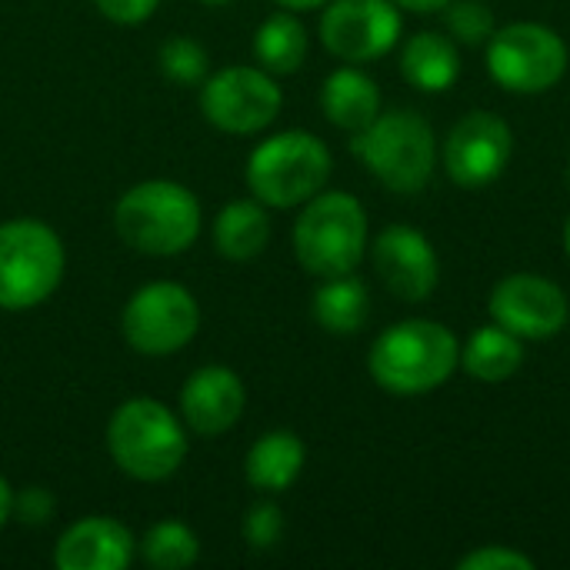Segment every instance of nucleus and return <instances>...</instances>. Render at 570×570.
<instances>
[{"instance_id": "1", "label": "nucleus", "mask_w": 570, "mask_h": 570, "mask_svg": "<svg viewBox=\"0 0 570 570\" xmlns=\"http://www.w3.org/2000/svg\"><path fill=\"white\" fill-rule=\"evenodd\" d=\"M461 364L458 337L438 321H401L371 344V377L401 397L441 387Z\"/></svg>"}, {"instance_id": "2", "label": "nucleus", "mask_w": 570, "mask_h": 570, "mask_svg": "<svg viewBox=\"0 0 570 570\" xmlns=\"http://www.w3.org/2000/svg\"><path fill=\"white\" fill-rule=\"evenodd\" d=\"M114 227L120 240L140 254L174 257L197 240L200 204L174 180H144L117 200Z\"/></svg>"}, {"instance_id": "3", "label": "nucleus", "mask_w": 570, "mask_h": 570, "mask_svg": "<svg viewBox=\"0 0 570 570\" xmlns=\"http://www.w3.org/2000/svg\"><path fill=\"white\" fill-rule=\"evenodd\" d=\"M107 451L134 481H167L187 458L180 417L150 397L124 401L107 424Z\"/></svg>"}, {"instance_id": "4", "label": "nucleus", "mask_w": 570, "mask_h": 570, "mask_svg": "<svg viewBox=\"0 0 570 570\" xmlns=\"http://www.w3.org/2000/svg\"><path fill=\"white\" fill-rule=\"evenodd\" d=\"M351 154L391 190L417 194L428 187L438 164V140L431 124L414 110L377 114V120L354 134Z\"/></svg>"}, {"instance_id": "5", "label": "nucleus", "mask_w": 570, "mask_h": 570, "mask_svg": "<svg viewBox=\"0 0 570 570\" xmlns=\"http://www.w3.org/2000/svg\"><path fill=\"white\" fill-rule=\"evenodd\" d=\"M367 250V214L344 190L314 194L294 224V254L314 277L354 274Z\"/></svg>"}, {"instance_id": "6", "label": "nucleus", "mask_w": 570, "mask_h": 570, "mask_svg": "<svg viewBox=\"0 0 570 570\" xmlns=\"http://www.w3.org/2000/svg\"><path fill=\"white\" fill-rule=\"evenodd\" d=\"M331 177V150L307 130L267 137L247 160V187L267 207L307 204Z\"/></svg>"}, {"instance_id": "7", "label": "nucleus", "mask_w": 570, "mask_h": 570, "mask_svg": "<svg viewBox=\"0 0 570 570\" xmlns=\"http://www.w3.org/2000/svg\"><path fill=\"white\" fill-rule=\"evenodd\" d=\"M63 244L43 220L0 224V311L43 304L63 277Z\"/></svg>"}, {"instance_id": "8", "label": "nucleus", "mask_w": 570, "mask_h": 570, "mask_svg": "<svg viewBox=\"0 0 570 570\" xmlns=\"http://www.w3.org/2000/svg\"><path fill=\"white\" fill-rule=\"evenodd\" d=\"M568 70V43L544 23H508L488 40V73L511 94H544Z\"/></svg>"}, {"instance_id": "9", "label": "nucleus", "mask_w": 570, "mask_h": 570, "mask_svg": "<svg viewBox=\"0 0 570 570\" xmlns=\"http://www.w3.org/2000/svg\"><path fill=\"white\" fill-rule=\"evenodd\" d=\"M200 327V307L194 294L180 284L157 281L140 287L120 317L124 341L147 357H167L177 354L194 341Z\"/></svg>"}, {"instance_id": "10", "label": "nucleus", "mask_w": 570, "mask_h": 570, "mask_svg": "<svg viewBox=\"0 0 570 570\" xmlns=\"http://www.w3.org/2000/svg\"><path fill=\"white\" fill-rule=\"evenodd\" d=\"M281 87L264 67H224L200 90L204 117L224 134H257L281 114Z\"/></svg>"}, {"instance_id": "11", "label": "nucleus", "mask_w": 570, "mask_h": 570, "mask_svg": "<svg viewBox=\"0 0 570 570\" xmlns=\"http://www.w3.org/2000/svg\"><path fill=\"white\" fill-rule=\"evenodd\" d=\"M401 37V13L394 0H334L321 17L324 47L347 60L367 63L384 57Z\"/></svg>"}, {"instance_id": "12", "label": "nucleus", "mask_w": 570, "mask_h": 570, "mask_svg": "<svg viewBox=\"0 0 570 570\" xmlns=\"http://www.w3.org/2000/svg\"><path fill=\"white\" fill-rule=\"evenodd\" d=\"M514 154L511 127L491 110L464 114L444 140V170L461 187L494 184Z\"/></svg>"}, {"instance_id": "13", "label": "nucleus", "mask_w": 570, "mask_h": 570, "mask_svg": "<svg viewBox=\"0 0 570 570\" xmlns=\"http://www.w3.org/2000/svg\"><path fill=\"white\" fill-rule=\"evenodd\" d=\"M494 324L521 341H548L564 331L570 317L568 297L558 284L538 274H511L491 291L488 304Z\"/></svg>"}, {"instance_id": "14", "label": "nucleus", "mask_w": 570, "mask_h": 570, "mask_svg": "<svg viewBox=\"0 0 570 570\" xmlns=\"http://www.w3.org/2000/svg\"><path fill=\"white\" fill-rule=\"evenodd\" d=\"M374 271L401 301H428L438 287L441 267L431 240L404 224H394L374 240Z\"/></svg>"}, {"instance_id": "15", "label": "nucleus", "mask_w": 570, "mask_h": 570, "mask_svg": "<svg viewBox=\"0 0 570 570\" xmlns=\"http://www.w3.org/2000/svg\"><path fill=\"white\" fill-rule=\"evenodd\" d=\"M247 404L244 381L230 367H200L180 387V421L200 438L227 434Z\"/></svg>"}, {"instance_id": "16", "label": "nucleus", "mask_w": 570, "mask_h": 570, "mask_svg": "<svg viewBox=\"0 0 570 570\" xmlns=\"http://www.w3.org/2000/svg\"><path fill=\"white\" fill-rule=\"evenodd\" d=\"M134 558L130 531L114 518H83L70 524L53 551L60 570H124Z\"/></svg>"}, {"instance_id": "17", "label": "nucleus", "mask_w": 570, "mask_h": 570, "mask_svg": "<svg viewBox=\"0 0 570 570\" xmlns=\"http://www.w3.org/2000/svg\"><path fill=\"white\" fill-rule=\"evenodd\" d=\"M321 107H324V117L334 127L357 134V130H364V127H371L377 120L381 90L367 73H361L354 67H341L324 80Z\"/></svg>"}, {"instance_id": "18", "label": "nucleus", "mask_w": 570, "mask_h": 570, "mask_svg": "<svg viewBox=\"0 0 570 570\" xmlns=\"http://www.w3.org/2000/svg\"><path fill=\"white\" fill-rule=\"evenodd\" d=\"M401 73L411 87L424 90V94H444L458 83L461 77V57L458 47L441 37V33H414L404 43L401 53Z\"/></svg>"}, {"instance_id": "19", "label": "nucleus", "mask_w": 570, "mask_h": 570, "mask_svg": "<svg viewBox=\"0 0 570 570\" xmlns=\"http://www.w3.org/2000/svg\"><path fill=\"white\" fill-rule=\"evenodd\" d=\"M304 458V441L294 431H271L247 451V481L264 494H281L301 478Z\"/></svg>"}, {"instance_id": "20", "label": "nucleus", "mask_w": 570, "mask_h": 570, "mask_svg": "<svg viewBox=\"0 0 570 570\" xmlns=\"http://www.w3.org/2000/svg\"><path fill=\"white\" fill-rule=\"evenodd\" d=\"M271 240V217L261 200H230L214 224V244L227 261H254Z\"/></svg>"}, {"instance_id": "21", "label": "nucleus", "mask_w": 570, "mask_h": 570, "mask_svg": "<svg viewBox=\"0 0 570 570\" xmlns=\"http://www.w3.org/2000/svg\"><path fill=\"white\" fill-rule=\"evenodd\" d=\"M461 364L471 377L484 381V384H501L508 377H514L524 364V344L518 334L504 331L501 324L491 327H478L468 341V347L461 351Z\"/></svg>"}, {"instance_id": "22", "label": "nucleus", "mask_w": 570, "mask_h": 570, "mask_svg": "<svg viewBox=\"0 0 570 570\" xmlns=\"http://www.w3.org/2000/svg\"><path fill=\"white\" fill-rule=\"evenodd\" d=\"M254 57L267 73H294L307 60V30L294 13L267 17L254 33Z\"/></svg>"}, {"instance_id": "23", "label": "nucleus", "mask_w": 570, "mask_h": 570, "mask_svg": "<svg viewBox=\"0 0 570 570\" xmlns=\"http://www.w3.org/2000/svg\"><path fill=\"white\" fill-rule=\"evenodd\" d=\"M367 287L351 274L327 277L314 294V317L331 334H357L367 321Z\"/></svg>"}, {"instance_id": "24", "label": "nucleus", "mask_w": 570, "mask_h": 570, "mask_svg": "<svg viewBox=\"0 0 570 570\" xmlns=\"http://www.w3.org/2000/svg\"><path fill=\"white\" fill-rule=\"evenodd\" d=\"M140 554L154 570H184L194 568L200 558L197 534L180 521H160L147 531L140 541Z\"/></svg>"}, {"instance_id": "25", "label": "nucleus", "mask_w": 570, "mask_h": 570, "mask_svg": "<svg viewBox=\"0 0 570 570\" xmlns=\"http://www.w3.org/2000/svg\"><path fill=\"white\" fill-rule=\"evenodd\" d=\"M157 67L174 83H200L207 77V50L194 37H167L157 50Z\"/></svg>"}, {"instance_id": "26", "label": "nucleus", "mask_w": 570, "mask_h": 570, "mask_svg": "<svg viewBox=\"0 0 570 570\" xmlns=\"http://www.w3.org/2000/svg\"><path fill=\"white\" fill-rule=\"evenodd\" d=\"M448 30L464 40V43H484L491 40V33L498 30L494 27V13L488 3L481 0H461V3H448Z\"/></svg>"}, {"instance_id": "27", "label": "nucleus", "mask_w": 570, "mask_h": 570, "mask_svg": "<svg viewBox=\"0 0 570 570\" xmlns=\"http://www.w3.org/2000/svg\"><path fill=\"white\" fill-rule=\"evenodd\" d=\"M244 538L254 551H271L284 538V511L271 501H261L244 518Z\"/></svg>"}, {"instance_id": "28", "label": "nucleus", "mask_w": 570, "mask_h": 570, "mask_svg": "<svg viewBox=\"0 0 570 570\" xmlns=\"http://www.w3.org/2000/svg\"><path fill=\"white\" fill-rule=\"evenodd\" d=\"M461 570H534V561L514 548H478L458 561Z\"/></svg>"}, {"instance_id": "29", "label": "nucleus", "mask_w": 570, "mask_h": 570, "mask_svg": "<svg viewBox=\"0 0 570 570\" xmlns=\"http://www.w3.org/2000/svg\"><path fill=\"white\" fill-rule=\"evenodd\" d=\"M13 514L23 524H47L53 514V494L47 488H27L20 494H13Z\"/></svg>"}, {"instance_id": "30", "label": "nucleus", "mask_w": 570, "mask_h": 570, "mask_svg": "<svg viewBox=\"0 0 570 570\" xmlns=\"http://www.w3.org/2000/svg\"><path fill=\"white\" fill-rule=\"evenodd\" d=\"M94 3L114 23H144L160 0H94Z\"/></svg>"}, {"instance_id": "31", "label": "nucleus", "mask_w": 570, "mask_h": 570, "mask_svg": "<svg viewBox=\"0 0 570 570\" xmlns=\"http://www.w3.org/2000/svg\"><path fill=\"white\" fill-rule=\"evenodd\" d=\"M394 3L404 10H414V13H434V10H444L451 0H394Z\"/></svg>"}, {"instance_id": "32", "label": "nucleus", "mask_w": 570, "mask_h": 570, "mask_svg": "<svg viewBox=\"0 0 570 570\" xmlns=\"http://www.w3.org/2000/svg\"><path fill=\"white\" fill-rule=\"evenodd\" d=\"M10 514H13V491H10V484L0 478V528L10 521Z\"/></svg>"}, {"instance_id": "33", "label": "nucleus", "mask_w": 570, "mask_h": 570, "mask_svg": "<svg viewBox=\"0 0 570 570\" xmlns=\"http://www.w3.org/2000/svg\"><path fill=\"white\" fill-rule=\"evenodd\" d=\"M277 3L287 7V10H314V7H321L327 0H277Z\"/></svg>"}, {"instance_id": "34", "label": "nucleus", "mask_w": 570, "mask_h": 570, "mask_svg": "<svg viewBox=\"0 0 570 570\" xmlns=\"http://www.w3.org/2000/svg\"><path fill=\"white\" fill-rule=\"evenodd\" d=\"M564 250H568V257H570V217H568V224H564Z\"/></svg>"}, {"instance_id": "35", "label": "nucleus", "mask_w": 570, "mask_h": 570, "mask_svg": "<svg viewBox=\"0 0 570 570\" xmlns=\"http://www.w3.org/2000/svg\"><path fill=\"white\" fill-rule=\"evenodd\" d=\"M204 3H230V0H204Z\"/></svg>"}]
</instances>
